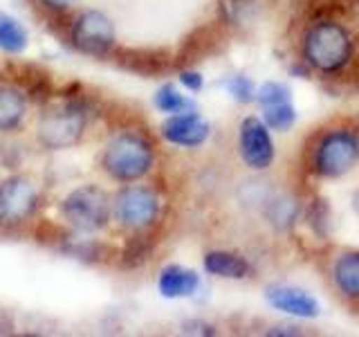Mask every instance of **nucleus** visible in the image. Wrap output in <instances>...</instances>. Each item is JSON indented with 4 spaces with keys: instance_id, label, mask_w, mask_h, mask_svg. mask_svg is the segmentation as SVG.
I'll return each mask as SVG.
<instances>
[{
    "instance_id": "nucleus-1",
    "label": "nucleus",
    "mask_w": 359,
    "mask_h": 337,
    "mask_svg": "<svg viewBox=\"0 0 359 337\" xmlns=\"http://www.w3.org/2000/svg\"><path fill=\"white\" fill-rule=\"evenodd\" d=\"M303 61L321 74H339L353 61V37L334 18H319L303 37Z\"/></svg>"
},
{
    "instance_id": "nucleus-2",
    "label": "nucleus",
    "mask_w": 359,
    "mask_h": 337,
    "mask_svg": "<svg viewBox=\"0 0 359 337\" xmlns=\"http://www.w3.org/2000/svg\"><path fill=\"white\" fill-rule=\"evenodd\" d=\"M153 166V146L140 133H121L112 138L104 153V168L119 183H135Z\"/></svg>"
},
{
    "instance_id": "nucleus-3",
    "label": "nucleus",
    "mask_w": 359,
    "mask_h": 337,
    "mask_svg": "<svg viewBox=\"0 0 359 337\" xmlns=\"http://www.w3.org/2000/svg\"><path fill=\"white\" fill-rule=\"evenodd\" d=\"M359 160V146L351 131L334 128L323 133L312 151V173L319 178H344Z\"/></svg>"
},
{
    "instance_id": "nucleus-4",
    "label": "nucleus",
    "mask_w": 359,
    "mask_h": 337,
    "mask_svg": "<svg viewBox=\"0 0 359 337\" xmlns=\"http://www.w3.org/2000/svg\"><path fill=\"white\" fill-rule=\"evenodd\" d=\"M63 218L79 232H97L110 218V198L101 187H79L63 200Z\"/></svg>"
},
{
    "instance_id": "nucleus-5",
    "label": "nucleus",
    "mask_w": 359,
    "mask_h": 337,
    "mask_svg": "<svg viewBox=\"0 0 359 337\" xmlns=\"http://www.w3.org/2000/svg\"><path fill=\"white\" fill-rule=\"evenodd\" d=\"M86 112L79 106H63L45 112L39 121V140L48 149H67L81 140Z\"/></svg>"
},
{
    "instance_id": "nucleus-6",
    "label": "nucleus",
    "mask_w": 359,
    "mask_h": 337,
    "mask_svg": "<svg viewBox=\"0 0 359 337\" xmlns=\"http://www.w3.org/2000/svg\"><path fill=\"white\" fill-rule=\"evenodd\" d=\"M115 216L126 230H146L160 216V198L149 187H126L115 198Z\"/></svg>"
},
{
    "instance_id": "nucleus-7",
    "label": "nucleus",
    "mask_w": 359,
    "mask_h": 337,
    "mask_svg": "<svg viewBox=\"0 0 359 337\" xmlns=\"http://www.w3.org/2000/svg\"><path fill=\"white\" fill-rule=\"evenodd\" d=\"M238 151L241 160L254 168V171H265L272 166L276 151L269 128L263 119L258 117H245L238 126Z\"/></svg>"
},
{
    "instance_id": "nucleus-8",
    "label": "nucleus",
    "mask_w": 359,
    "mask_h": 337,
    "mask_svg": "<svg viewBox=\"0 0 359 337\" xmlns=\"http://www.w3.org/2000/svg\"><path fill=\"white\" fill-rule=\"evenodd\" d=\"M72 43L76 50L86 54H106L112 48V43H115V27H112L110 18L101 14V11H83L74 20Z\"/></svg>"
},
{
    "instance_id": "nucleus-9",
    "label": "nucleus",
    "mask_w": 359,
    "mask_h": 337,
    "mask_svg": "<svg viewBox=\"0 0 359 337\" xmlns=\"http://www.w3.org/2000/svg\"><path fill=\"white\" fill-rule=\"evenodd\" d=\"M39 205V194L29 180L9 178L0 185V223L16 225L27 220Z\"/></svg>"
},
{
    "instance_id": "nucleus-10",
    "label": "nucleus",
    "mask_w": 359,
    "mask_h": 337,
    "mask_svg": "<svg viewBox=\"0 0 359 337\" xmlns=\"http://www.w3.org/2000/svg\"><path fill=\"white\" fill-rule=\"evenodd\" d=\"M265 301L274 310L290 315L297 319H314L319 317L321 306L308 290L287 286V284H269L265 288Z\"/></svg>"
},
{
    "instance_id": "nucleus-11",
    "label": "nucleus",
    "mask_w": 359,
    "mask_h": 337,
    "mask_svg": "<svg viewBox=\"0 0 359 337\" xmlns=\"http://www.w3.org/2000/svg\"><path fill=\"white\" fill-rule=\"evenodd\" d=\"M162 135L166 142L175 146L196 149V146H202L209 140L211 126L198 112H180V115H171L162 124Z\"/></svg>"
},
{
    "instance_id": "nucleus-12",
    "label": "nucleus",
    "mask_w": 359,
    "mask_h": 337,
    "mask_svg": "<svg viewBox=\"0 0 359 337\" xmlns=\"http://www.w3.org/2000/svg\"><path fill=\"white\" fill-rule=\"evenodd\" d=\"M157 288H160L162 297L166 299L194 297L200 288V275L196 270H189L182 265H166L160 272V279H157Z\"/></svg>"
},
{
    "instance_id": "nucleus-13",
    "label": "nucleus",
    "mask_w": 359,
    "mask_h": 337,
    "mask_svg": "<svg viewBox=\"0 0 359 337\" xmlns=\"http://www.w3.org/2000/svg\"><path fill=\"white\" fill-rule=\"evenodd\" d=\"M205 272L211 277H220V279H245L250 277L252 265L245 256L227 252V250H213L205 254Z\"/></svg>"
},
{
    "instance_id": "nucleus-14",
    "label": "nucleus",
    "mask_w": 359,
    "mask_h": 337,
    "mask_svg": "<svg viewBox=\"0 0 359 337\" xmlns=\"http://www.w3.org/2000/svg\"><path fill=\"white\" fill-rule=\"evenodd\" d=\"M332 281L346 299L359 301V250H346L337 256Z\"/></svg>"
},
{
    "instance_id": "nucleus-15",
    "label": "nucleus",
    "mask_w": 359,
    "mask_h": 337,
    "mask_svg": "<svg viewBox=\"0 0 359 337\" xmlns=\"http://www.w3.org/2000/svg\"><path fill=\"white\" fill-rule=\"evenodd\" d=\"M299 213L301 207L294 198L290 196H280L267 202V209H265V216L267 220L274 225L276 230H290L294 227V223L299 220Z\"/></svg>"
},
{
    "instance_id": "nucleus-16",
    "label": "nucleus",
    "mask_w": 359,
    "mask_h": 337,
    "mask_svg": "<svg viewBox=\"0 0 359 337\" xmlns=\"http://www.w3.org/2000/svg\"><path fill=\"white\" fill-rule=\"evenodd\" d=\"M25 115V99L18 90L0 88V131L16 128Z\"/></svg>"
},
{
    "instance_id": "nucleus-17",
    "label": "nucleus",
    "mask_w": 359,
    "mask_h": 337,
    "mask_svg": "<svg viewBox=\"0 0 359 337\" xmlns=\"http://www.w3.org/2000/svg\"><path fill=\"white\" fill-rule=\"evenodd\" d=\"M263 108V121L267 128L276 133H287L294 128L297 124V108L292 101H280V104L272 106H261Z\"/></svg>"
},
{
    "instance_id": "nucleus-18",
    "label": "nucleus",
    "mask_w": 359,
    "mask_h": 337,
    "mask_svg": "<svg viewBox=\"0 0 359 337\" xmlns=\"http://www.w3.org/2000/svg\"><path fill=\"white\" fill-rule=\"evenodd\" d=\"M157 110L168 112V115H180V112H194V101L184 97L175 86L166 84L155 93Z\"/></svg>"
},
{
    "instance_id": "nucleus-19",
    "label": "nucleus",
    "mask_w": 359,
    "mask_h": 337,
    "mask_svg": "<svg viewBox=\"0 0 359 337\" xmlns=\"http://www.w3.org/2000/svg\"><path fill=\"white\" fill-rule=\"evenodd\" d=\"M27 45V37L14 18L0 14V48L7 52H20Z\"/></svg>"
},
{
    "instance_id": "nucleus-20",
    "label": "nucleus",
    "mask_w": 359,
    "mask_h": 337,
    "mask_svg": "<svg viewBox=\"0 0 359 337\" xmlns=\"http://www.w3.org/2000/svg\"><path fill=\"white\" fill-rule=\"evenodd\" d=\"M224 90L238 104H252V101H256V88L252 84V79L245 74H231L224 79Z\"/></svg>"
},
{
    "instance_id": "nucleus-21",
    "label": "nucleus",
    "mask_w": 359,
    "mask_h": 337,
    "mask_svg": "<svg viewBox=\"0 0 359 337\" xmlns=\"http://www.w3.org/2000/svg\"><path fill=\"white\" fill-rule=\"evenodd\" d=\"M256 101L261 106H272V104H280V101H292V93L287 86L278 81H265L256 90Z\"/></svg>"
},
{
    "instance_id": "nucleus-22",
    "label": "nucleus",
    "mask_w": 359,
    "mask_h": 337,
    "mask_svg": "<svg viewBox=\"0 0 359 337\" xmlns=\"http://www.w3.org/2000/svg\"><path fill=\"white\" fill-rule=\"evenodd\" d=\"M149 252H151L149 243L142 241V239H135V241L128 245V250L123 252V256H126V263H130V265H140V263L146 261V258H149Z\"/></svg>"
},
{
    "instance_id": "nucleus-23",
    "label": "nucleus",
    "mask_w": 359,
    "mask_h": 337,
    "mask_svg": "<svg viewBox=\"0 0 359 337\" xmlns=\"http://www.w3.org/2000/svg\"><path fill=\"white\" fill-rule=\"evenodd\" d=\"M180 84H182L187 90H191V93H200V90L205 88V79H202L200 72L184 70L182 74H180Z\"/></svg>"
},
{
    "instance_id": "nucleus-24",
    "label": "nucleus",
    "mask_w": 359,
    "mask_h": 337,
    "mask_svg": "<svg viewBox=\"0 0 359 337\" xmlns=\"http://www.w3.org/2000/svg\"><path fill=\"white\" fill-rule=\"evenodd\" d=\"M43 3L50 9H67L70 5H74V0H43Z\"/></svg>"
},
{
    "instance_id": "nucleus-25",
    "label": "nucleus",
    "mask_w": 359,
    "mask_h": 337,
    "mask_svg": "<svg viewBox=\"0 0 359 337\" xmlns=\"http://www.w3.org/2000/svg\"><path fill=\"white\" fill-rule=\"evenodd\" d=\"M353 135H355V140H357V146H359V126H357V128L353 131Z\"/></svg>"
}]
</instances>
